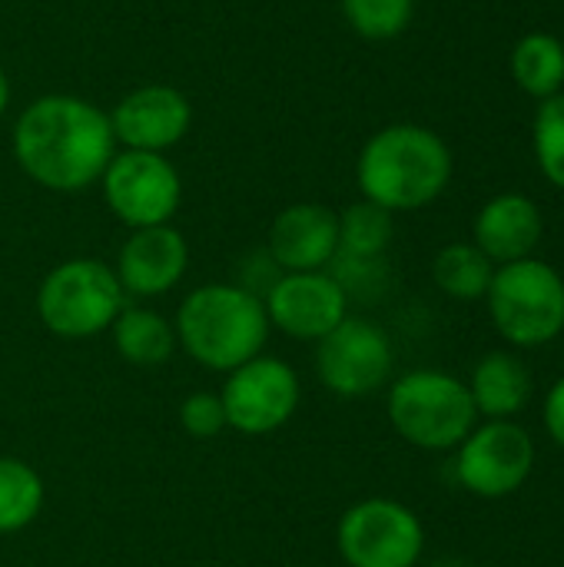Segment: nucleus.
Returning <instances> with one entry per match:
<instances>
[{"instance_id":"f257e3e1","label":"nucleus","mask_w":564,"mask_h":567,"mask_svg":"<svg viewBox=\"0 0 564 567\" xmlns=\"http://www.w3.org/2000/svg\"><path fill=\"white\" fill-rule=\"evenodd\" d=\"M10 146L23 176L50 193L90 189L116 156L110 113L73 93H47L27 103Z\"/></svg>"},{"instance_id":"f03ea898","label":"nucleus","mask_w":564,"mask_h":567,"mask_svg":"<svg viewBox=\"0 0 564 567\" xmlns=\"http://www.w3.org/2000/svg\"><path fill=\"white\" fill-rule=\"evenodd\" d=\"M452 179L449 143L422 123H389L376 130L356 159L362 199L396 213L435 203Z\"/></svg>"},{"instance_id":"7ed1b4c3","label":"nucleus","mask_w":564,"mask_h":567,"mask_svg":"<svg viewBox=\"0 0 564 567\" xmlns=\"http://www.w3.org/2000/svg\"><path fill=\"white\" fill-rule=\"evenodd\" d=\"M173 329L196 365L226 375L266 352L273 326L263 296L239 282H206L180 302Z\"/></svg>"},{"instance_id":"20e7f679","label":"nucleus","mask_w":564,"mask_h":567,"mask_svg":"<svg viewBox=\"0 0 564 567\" xmlns=\"http://www.w3.org/2000/svg\"><path fill=\"white\" fill-rule=\"evenodd\" d=\"M126 302L113 266L90 256L53 266L37 289V316L43 329L70 342L110 332Z\"/></svg>"},{"instance_id":"39448f33","label":"nucleus","mask_w":564,"mask_h":567,"mask_svg":"<svg viewBox=\"0 0 564 567\" xmlns=\"http://www.w3.org/2000/svg\"><path fill=\"white\" fill-rule=\"evenodd\" d=\"M389 422L402 442L422 452H449L479 425V412L462 379L439 369H416L392 382Z\"/></svg>"},{"instance_id":"423d86ee","label":"nucleus","mask_w":564,"mask_h":567,"mask_svg":"<svg viewBox=\"0 0 564 567\" xmlns=\"http://www.w3.org/2000/svg\"><path fill=\"white\" fill-rule=\"evenodd\" d=\"M485 302L502 339L519 349H539L564 332L562 272L535 256L495 266Z\"/></svg>"},{"instance_id":"0eeeda50","label":"nucleus","mask_w":564,"mask_h":567,"mask_svg":"<svg viewBox=\"0 0 564 567\" xmlns=\"http://www.w3.org/2000/svg\"><path fill=\"white\" fill-rule=\"evenodd\" d=\"M336 548L349 567H419L425 528L409 505L396 498H366L342 512Z\"/></svg>"},{"instance_id":"6e6552de","label":"nucleus","mask_w":564,"mask_h":567,"mask_svg":"<svg viewBox=\"0 0 564 567\" xmlns=\"http://www.w3.org/2000/svg\"><path fill=\"white\" fill-rule=\"evenodd\" d=\"M103 203L126 229L163 226L183 203V179L163 153L116 150L100 176Z\"/></svg>"},{"instance_id":"1a4fd4ad","label":"nucleus","mask_w":564,"mask_h":567,"mask_svg":"<svg viewBox=\"0 0 564 567\" xmlns=\"http://www.w3.org/2000/svg\"><path fill=\"white\" fill-rule=\"evenodd\" d=\"M302 399L296 369L276 355H256L239 369L226 372L219 402L226 409V425L239 435L263 439L289 425Z\"/></svg>"},{"instance_id":"9d476101","label":"nucleus","mask_w":564,"mask_h":567,"mask_svg":"<svg viewBox=\"0 0 564 567\" xmlns=\"http://www.w3.org/2000/svg\"><path fill=\"white\" fill-rule=\"evenodd\" d=\"M396 369V352L382 326L362 316H346L326 339L316 342V375L339 399H366L379 392Z\"/></svg>"},{"instance_id":"9b49d317","label":"nucleus","mask_w":564,"mask_h":567,"mask_svg":"<svg viewBox=\"0 0 564 567\" xmlns=\"http://www.w3.org/2000/svg\"><path fill=\"white\" fill-rule=\"evenodd\" d=\"M535 468V442L515 422L475 425L455 452V478L469 495L509 498Z\"/></svg>"},{"instance_id":"f8f14e48","label":"nucleus","mask_w":564,"mask_h":567,"mask_svg":"<svg viewBox=\"0 0 564 567\" xmlns=\"http://www.w3.org/2000/svg\"><path fill=\"white\" fill-rule=\"evenodd\" d=\"M269 326L299 342L326 339L346 316L349 296L329 269L319 272H279L263 296Z\"/></svg>"},{"instance_id":"ddd939ff","label":"nucleus","mask_w":564,"mask_h":567,"mask_svg":"<svg viewBox=\"0 0 564 567\" xmlns=\"http://www.w3.org/2000/svg\"><path fill=\"white\" fill-rule=\"evenodd\" d=\"M110 126L116 146L143 150V153H166L193 126V103L183 90L170 83H143L123 93L110 110Z\"/></svg>"},{"instance_id":"4468645a","label":"nucleus","mask_w":564,"mask_h":567,"mask_svg":"<svg viewBox=\"0 0 564 567\" xmlns=\"http://www.w3.org/2000/svg\"><path fill=\"white\" fill-rule=\"evenodd\" d=\"M186 269H189V243L173 223L130 229L113 266L126 299L166 296L183 282Z\"/></svg>"},{"instance_id":"2eb2a0df","label":"nucleus","mask_w":564,"mask_h":567,"mask_svg":"<svg viewBox=\"0 0 564 567\" xmlns=\"http://www.w3.org/2000/svg\"><path fill=\"white\" fill-rule=\"evenodd\" d=\"M266 252L279 272L329 269L339 252V213L322 203L286 206L269 226Z\"/></svg>"},{"instance_id":"dca6fc26","label":"nucleus","mask_w":564,"mask_h":567,"mask_svg":"<svg viewBox=\"0 0 564 567\" xmlns=\"http://www.w3.org/2000/svg\"><path fill=\"white\" fill-rule=\"evenodd\" d=\"M475 246L495 262H519L529 259L542 236H545V216L535 199L522 193H499L492 196L479 216H475Z\"/></svg>"},{"instance_id":"f3484780","label":"nucleus","mask_w":564,"mask_h":567,"mask_svg":"<svg viewBox=\"0 0 564 567\" xmlns=\"http://www.w3.org/2000/svg\"><path fill=\"white\" fill-rule=\"evenodd\" d=\"M469 395L475 402V412L485 422H512L532 399V372L515 352H489L472 369V379L465 382Z\"/></svg>"},{"instance_id":"a211bd4d","label":"nucleus","mask_w":564,"mask_h":567,"mask_svg":"<svg viewBox=\"0 0 564 567\" xmlns=\"http://www.w3.org/2000/svg\"><path fill=\"white\" fill-rule=\"evenodd\" d=\"M110 336H113L120 359L136 365V369L163 365L180 349L173 322L150 306H130L126 302L123 312L116 316V322L110 326Z\"/></svg>"},{"instance_id":"6ab92c4d","label":"nucleus","mask_w":564,"mask_h":567,"mask_svg":"<svg viewBox=\"0 0 564 567\" xmlns=\"http://www.w3.org/2000/svg\"><path fill=\"white\" fill-rule=\"evenodd\" d=\"M512 80L522 93L539 103L562 93L564 86V43L555 33H525L512 50Z\"/></svg>"},{"instance_id":"aec40b11","label":"nucleus","mask_w":564,"mask_h":567,"mask_svg":"<svg viewBox=\"0 0 564 567\" xmlns=\"http://www.w3.org/2000/svg\"><path fill=\"white\" fill-rule=\"evenodd\" d=\"M492 276H495V262L475 243H449L432 259L435 286L445 296L459 299V302L485 299V292L492 286Z\"/></svg>"},{"instance_id":"412c9836","label":"nucleus","mask_w":564,"mask_h":567,"mask_svg":"<svg viewBox=\"0 0 564 567\" xmlns=\"http://www.w3.org/2000/svg\"><path fill=\"white\" fill-rule=\"evenodd\" d=\"M47 502V488L37 468L23 458L0 455V535H17L30 528Z\"/></svg>"},{"instance_id":"4be33fe9","label":"nucleus","mask_w":564,"mask_h":567,"mask_svg":"<svg viewBox=\"0 0 564 567\" xmlns=\"http://www.w3.org/2000/svg\"><path fill=\"white\" fill-rule=\"evenodd\" d=\"M392 213L359 199L339 213V252L346 259H382L392 243Z\"/></svg>"},{"instance_id":"5701e85b","label":"nucleus","mask_w":564,"mask_h":567,"mask_svg":"<svg viewBox=\"0 0 564 567\" xmlns=\"http://www.w3.org/2000/svg\"><path fill=\"white\" fill-rule=\"evenodd\" d=\"M346 23L366 40H392L409 30L416 0H339Z\"/></svg>"},{"instance_id":"b1692460","label":"nucleus","mask_w":564,"mask_h":567,"mask_svg":"<svg viewBox=\"0 0 564 567\" xmlns=\"http://www.w3.org/2000/svg\"><path fill=\"white\" fill-rule=\"evenodd\" d=\"M532 150L542 176L564 189V90L539 103L532 123Z\"/></svg>"},{"instance_id":"393cba45","label":"nucleus","mask_w":564,"mask_h":567,"mask_svg":"<svg viewBox=\"0 0 564 567\" xmlns=\"http://www.w3.org/2000/svg\"><path fill=\"white\" fill-rule=\"evenodd\" d=\"M180 429L189 439H216L219 432H226V409L219 402V392H193L180 402Z\"/></svg>"},{"instance_id":"a878e982","label":"nucleus","mask_w":564,"mask_h":567,"mask_svg":"<svg viewBox=\"0 0 564 567\" xmlns=\"http://www.w3.org/2000/svg\"><path fill=\"white\" fill-rule=\"evenodd\" d=\"M542 419H545V429H548L552 442L564 449V375L555 382V385H552V389H548V399H545V412H542Z\"/></svg>"},{"instance_id":"bb28decb","label":"nucleus","mask_w":564,"mask_h":567,"mask_svg":"<svg viewBox=\"0 0 564 567\" xmlns=\"http://www.w3.org/2000/svg\"><path fill=\"white\" fill-rule=\"evenodd\" d=\"M7 103H10V80H7V73L0 66V116L7 113Z\"/></svg>"},{"instance_id":"cd10ccee","label":"nucleus","mask_w":564,"mask_h":567,"mask_svg":"<svg viewBox=\"0 0 564 567\" xmlns=\"http://www.w3.org/2000/svg\"><path fill=\"white\" fill-rule=\"evenodd\" d=\"M429 567H475V565H469V561H462V558H442V561H432Z\"/></svg>"}]
</instances>
